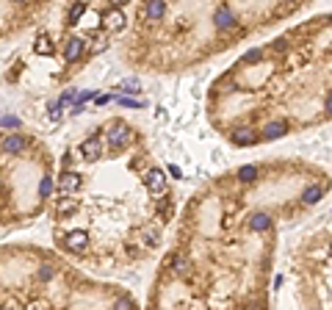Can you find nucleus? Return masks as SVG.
<instances>
[{
  "label": "nucleus",
  "instance_id": "1",
  "mask_svg": "<svg viewBox=\"0 0 332 310\" xmlns=\"http://www.w3.org/2000/svg\"><path fill=\"white\" fill-rule=\"evenodd\" d=\"M296 163H244L199 189L180 213L144 310H266L277 222L304 202Z\"/></svg>",
  "mask_w": 332,
  "mask_h": 310
},
{
  "label": "nucleus",
  "instance_id": "2",
  "mask_svg": "<svg viewBox=\"0 0 332 310\" xmlns=\"http://www.w3.org/2000/svg\"><path fill=\"white\" fill-rule=\"evenodd\" d=\"M53 247L75 266L119 271L149 261L175 219V189L139 125L113 114L58 158Z\"/></svg>",
  "mask_w": 332,
  "mask_h": 310
},
{
  "label": "nucleus",
  "instance_id": "3",
  "mask_svg": "<svg viewBox=\"0 0 332 310\" xmlns=\"http://www.w3.org/2000/svg\"><path fill=\"white\" fill-rule=\"evenodd\" d=\"M299 6H233V3H136L122 36L119 58L139 72L191 70L233 47L249 34L285 20Z\"/></svg>",
  "mask_w": 332,
  "mask_h": 310
},
{
  "label": "nucleus",
  "instance_id": "4",
  "mask_svg": "<svg viewBox=\"0 0 332 310\" xmlns=\"http://www.w3.org/2000/svg\"><path fill=\"white\" fill-rule=\"evenodd\" d=\"M0 310H142L116 282L100 280L36 244L0 247Z\"/></svg>",
  "mask_w": 332,
  "mask_h": 310
},
{
  "label": "nucleus",
  "instance_id": "5",
  "mask_svg": "<svg viewBox=\"0 0 332 310\" xmlns=\"http://www.w3.org/2000/svg\"><path fill=\"white\" fill-rule=\"evenodd\" d=\"M56 158L39 136L0 130V227L28 225L50 211Z\"/></svg>",
  "mask_w": 332,
  "mask_h": 310
},
{
  "label": "nucleus",
  "instance_id": "6",
  "mask_svg": "<svg viewBox=\"0 0 332 310\" xmlns=\"http://www.w3.org/2000/svg\"><path fill=\"white\" fill-rule=\"evenodd\" d=\"M53 11L47 3H0V42L31 28Z\"/></svg>",
  "mask_w": 332,
  "mask_h": 310
}]
</instances>
